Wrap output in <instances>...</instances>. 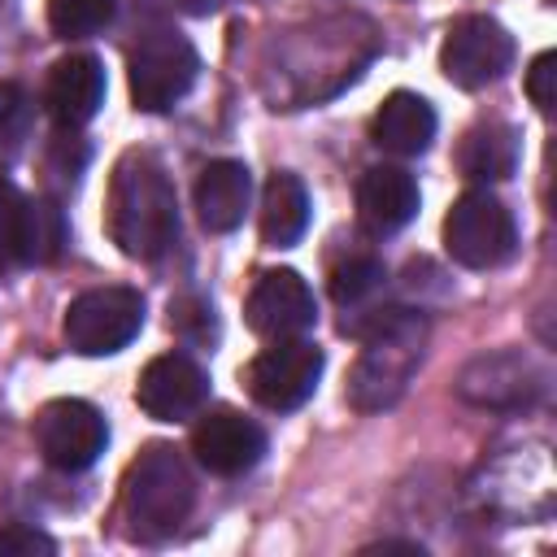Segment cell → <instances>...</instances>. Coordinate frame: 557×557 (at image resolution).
I'll use <instances>...</instances> for the list:
<instances>
[{"instance_id":"cell-1","label":"cell","mask_w":557,"mask_h":557,"mask_svg":"<svg viewBox=\"0 0 557 557\" xmlns=\"http://www.w3.org/2000/svg\"><path fill=\"white\" fill-rule=\"evenodd\" d=\"M339 331L366 344L352 374H348V405L361 409V413L392 409L405 396V387H409V379L422 361V335H426L422 313L400 309V305L366 309L352 322L344 318Z\"/></svg>"},{"instance_id":"cell-2","label":"cell","mask_w":557,"mask_h":557,"mask_svg":"<svg viewBox=\"0 0 557 557\" xmlns=\"http://www.w3.org/2000/svg\"><path fill=\"white\" fill-rule=\"evenodd\" d=\"M104 226L109 239L135 261H157L178 239V196L152 152H126L113 165Z\"/></svg>"},{"instance_id":"cell-3","label":"cell","mask_w":557,"mask_h":557,"mask_svg":"<svg viewBox=\"0 0 557 557\" xmlns=\"http://www.w3.org/2000/svg\"><path fill=\"white\" fill-rule=\"evenodd\" d=\"M196 505V474L174 444H148L122 479V522L139 544L170 540Z\"/></svg>"},{"instance_id":"cell-4","label":"cell","mask_w":557,"mask_h":557,"mask_svg":"<svg viewBox=\"0 0 557 557\" xmlns=\"http://www.w3.org/2000/svg\"><path fill=\"white\" fill-rule=\"evenodd\" d=\"M444 248L466 270H496L518 248L513 213L492 191H479L474 187V191H466V196L453 200V209L444 218Z\"/></svg>"},{"instance_id":"cell-5","label":"cell","mask_w":557,"mask_h":557,"mask_svg":"<svg viewBox=\"0 0 557 557\" xmlns=\"http://www.w3.org/2000/svg\"><path fill=\"white\" fill-rule=\"evenodd\" d=\"M144 326V296L135 287H91L70 300L65 309V344L83 357H109L122 352Z\"/></svg>"},{"instance_id":"cell-6","label":"cell","mask_w":557,"mask_h":557,"mask_svg":"<svg viewBox=\"0 0 557 557\" xmlns=\"http://www.w3.org/2000/svg\"><path fill=\"white\" fill-rule=\"evenodd\" d=\"M200 74L196 48L178 30H148L131 48V100L144 113L174 109Z\"/></svg>"},{"instance_id":"cell-7","label":"cell","mask_w":557,"mask_h":557,"mask_svg":"<svg viewBox=\"0 0 557 557\" xmlns=\"http://www.w3.org/2000/svg\"><path fill=\"white\" fill-rule=\"evenodd\" d=\"M322 348L292 335V339H274L270 348H261L248 366H244V383H248V396L274 413H287V409H300L318 379H322Z\"/></svg>"},{"instance_id":"cell-8","label":"cell","mask_w":557,"mask_h":557,"mask_svg":"<svg viewBox=\"0 0 557 557\" xmlns=\"http://www.w3.org/2000/svg\"><path fill=\"white\" fill-rule=\"evenodd\" d=\"M65 244V222L52 200H30L17 183L0 178V274L52 261Z\"/></svg>"},{"instance_id":"cell-9","label":"cell","mask_w":557,"mask_h":557,"mask_svg":"<svg viewBox=\"0 0 557 557\" xmlns=\"http://www.w3.org/2000/svg\"><path fill=\"white\" fill-rule=\"evenodd\" d=\"M513 61V35L483 13H466L448 26L444 44H440V70L453 87L479 91L487 83H496Z\"/></svg>"},{"instance_id":"cell-10","label":"cell","mask_w":557,"mask_h":557,"mask_svg":"<svg viewBox=\"0 0 557 557\" xmlns=\"http://www.w3.org/2000/svg\"><path fill=\"white\" fill-rule=\"evenodd\" d=\"M30 435H35V448L48 466L74 474V470H87L104 444H109V426L100 418L96 405L87 400H74V396H61V400H48L35 422H30Z\"/></svg>"},{"instance_id":"cell-11","label":"cell","mask_w":557,"mask_h":557,"mask_svg":"<svg viewBox=\"0 0 557 557\" xmlns=\"http://www.w3.org/2000/svg\"><path fill=\"white\" fill-rule=\"evenodd\" d=\"M244 318L261 339H292L318 322V300L296 270H265L244 300Z\"/></svg>"},{"instance_id":"cell-12","label":"cell","mask_w":557,"mask_h":557,"mask_svg":"<svg viewBox=\"0 0 557 557\" xmlns=\"http://www.w3.org/2000/svg\"><path fill=\"white\" fill-rule=\"evenodd\" d=\"M191 453L196 461L209 470V474H222V479H235V474H248L261 457H265V431L244 418L239 409H209L196 431H191Z\"/></svg>"},{"instance_id":"cell-13","label":"cell","mask_w":557,"mask_h":557,"mask_svg":"<svg viewBox=\"0 0 557 557\" xmlns=\"http://www.w3.org/2000/svg\"><path fill=\"white\" fill-rule=\"evenodd\" d=\"M209 396V379L205 370L183 357V352H161L144 366L139 383H135V400L148 418L157 422H187L191 413H200Z\"/></svg>"},{"instance_id":"cell-14","label":"cell","mask_w":557,"mask_h":557,"mask_svg":"<svg viewBox=\"0 0 557 557\" xmlns=\"http://www.w3.org/2000/svg\"><path fill=\"white\" fill-rule=\"evenodd\" d=\"M104 104V65L91 52H70L48 70L44 83V109L57 126L78 131L87 126Z\"/></svg>"},{"instance_id":"cell-15","label":"cell","mask_w":557,"mask_h":557,"mask_svg":"<svg viewBox=\"0 0 557 557\" xmlns=\"http://www.w3.org/2000/svg\"><path fill=\"white\" fill-rule=\"evenodd\" d=\"M457 392L487 409H518L544 392V370H535L522 352H492V357H474L461 370Z\"/></svg>"},{"instance_id":"cell-16","label":"cell","mask_w":557,"mask_h":557,"mask_svg":"<svg viewBox=\"0 0 557 557\" xmlns=\"http://www.w3.org/2000/svg\"><path fill=\"white\" fill-rule=\"evenodd\" d=\"M418 213V183L400 165H370L357 183V222L370 235H396Z\"/></svg>"},{"instance_id":"cell-17","label":"cell","mask_w":557,"mask_h":557,"mask_svg":"<svg viewBox=\"0 0 557 557\" xmlns=\"http://www.w3.org/2000/svg\"><path fill=\"white\" fill-rule=\"evenodd\" d=\"M248 200H252V174L244 161H209L196 178V213H200V226L213 231V235H226L244 222L248 213Z\"/></svg>"},{"instance_id":"cell-18","label":"cell","mask_w":557,"mask_h":557,"mask_svg":"<svg viewBox=\"0 0 557 557\" xmlns=\"http://www.w3.org/2000/svg\"><path fill=\"white\" fill-rule=\"evenodd\" d=\"M370 139L392 157H418L435 139V109L418 91H392L370 122Z\"/></svg>"},{"instance_id":"cell-19","label":"cell","mask_w":557,"mask_h":557,"mask_svg":"<svg viewBox=\"0 0 557 557\" xmlns=\"http://www.w3.org/2000/svg\"><path fill=\"white\" fill-rule=\"evenodd\" d=\"M457 170L470 183H500L518 170V131L509 122H479L457 144Z\"/></svg>"},{"instance_id":"cell-20","label":"cell","mask_w":557,"mask_h":557,"mask_svg":"<svg viewBox=\"0 0 557 557\" xmlns=\"http://www.w3.org/2000/svg\"><path fill=\"white\" fill-rule=\"evenodd\" d=\"M309 226V191L296 174H274L261 196V239L270 248H292Z\"/></svg>"},{"instance_id":"cell-21","label":"cell","mask_w":557,"mask_h":557,"mask_svg":"<svg viewBox=\"0 0 557 557\" xmlns=\"http://www.w3.org/2000/svg\"><path fill=\"white\" fill-rule=\"evenodd\" d=\"M117 17V0H48V26L57 39H87Z\"/></svg>"},{"instance_id":"cell-22","label":"cell","mask_w":557,"mask_h":557,"mask_svg":"<svg viewBox=\"0 0 557 557\" xmlns=\"http://www.w3.org/2000/svg\"><path fill=\"white\" fill-rule=\"evenodd\" d=\"M383 278H387V270H383L379 257H348V261H339L331 270V296L344 309H357L383 287Z\"/></svg>"},{"instance_id":"cell-23","label":"cell","mask_w":557,"mask_h":557,"mask_svg":"<svg viewBox=\"0 0 557 557\" xmlns=\"http://www.w3.org/2000/svg\"><path fill=\"white\" fill-rule=\"evenodd\" d=\"M35 122V100L22 83H0V157H13Z\"/></svg>"},{"instance_id":"cell-24","label":"cell","mask_w":557,"mask_h":557,"mask_svg":"<svg viewBox=\"0 0 557 557\" xmlns=\"http://www.w3.org/2000/svg\"><path fill=\"white\" fill-rule=\"evenodd\" d=\"M170 326H174L183 339H191V344H209V339L218 335V326H213V305L200 300V296H178V300H170Z\"/></svg>"},{"instance_id":"cell-25","label":"cell","mask_w":557,"mask_h":557,"mask_svg":"<svg viewBox=\"0 0 557 557\" xmlns=\"http://www.w3.org/2000/svg\"><path fill=\"white\" fill-rule=\"evenodd\" d=\"M52 553H57V544L26 522H13L0 531V557H52Z\"/></svg>"},{"instance_id":"cell-26","label":"cell","mask_w":557,"mask_h":557,"mask_svg":"<svg viewBox=\"0 0 557 557\" xmlns=\"http://www.w3.org/2000/svg\"><path fill=\"white\" fill-rule=\"evenodd\" d=\"M553 65H557V52H540L527 70V96L540 113H553V78H557Z\"/></svg>"},{"instance_id":"cell-27","label":"cell","mask_w":557,"mask_h":557,"mask_svg":"<svg viewBox=\"0 0 557 557\" xmlns=\"http://www.w3.org/2000/svg\"><path fill=\"white\" fill-rule=\"evenodd\" d=\"M366 553H422V548L409 544V540H383V544H370Z\"/></svg>"},{"instance_id":"cell-28","label":"cell","mask_w":557,"mask_h":557,"mask_svg":"<svg viewBox=\"0 0 557 557\" xmlns=\"http://www.w3.org/2000/svg\"><path fill=\"white\" fill-rule=\"evenodd\" d=\"M187 13H213V9H222L226 0H178Z\"/></svg>"}]
</instances>
